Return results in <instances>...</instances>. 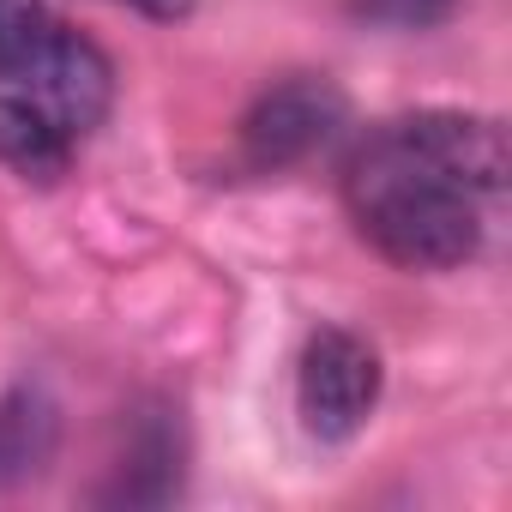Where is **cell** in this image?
Segmentation results:
<instances>
[{"instance_id":"obj_1","label":"cell","mask_w":512,"mask_h":512,"mask_svg":"<svg viewBox=\"0 0 512 512\" xmlns=\"http://www.w3.org/2000/svg\"><path fill=\"white\" fill-rule=\"evenodd\" d=\"M506 187V133L488 115L422 109L386 121L344 175L350 217L380 260L452 272L482 247V205Z\"/></svg>"},{"instance_id":"obj_2","label":"cell","mask_w":512,"mask_h":512,"mask_svg":"<svg viewBox=\"0 0 512 512\" xmlns=\"http://www.w3.org/2000/svg\"><path fill=\"white\" fill-rule=\"evenodd\" d=\"M0 85L85 139L115 103V67L97 43L67 31L49 0H0Z\"/></svg>"},{"instance_id":"obj_3","label":"cell","mask_w":512,"mask_h":512,"mask_svg":"<svg viewBox=\"0 0 512 512\" xmlns=\"http://www.w3.org/2000/svg\"><path fill=\"white\" fill-rule=\"evenodd\" d=\"M380 404V356L344 326H320L296 368V410L314 440H350Z\"/></svg>"},{"instance_id":"obj_4","label":"cell","mask_w":512,"mask_h":512,"mask_svg":"<svg viewBox=\"0 0 512 512\" xmlns=\"http://www.w3.org/2000/svg\"><path fill=\"white\" fill-rule=\"evenodd\" d=\"M338 127H344V91L332 79L296 73L253 97V109L241 115V145L260 169H290V163L314 157Z\"/></svg>"},{"instance_id":"obj_5","label":"cell","mask_w":512,"mask_h":512,"mask_svg":"<svg viewBox=\"0 0 512 512\" xmlns=\"http://www.w3.org/2000/svg\"><path fill=\"white\" fill-rule=\"evenodd\" d=\"M181 488V428L169 422V410H151L133 422L127 458L115 464V482L103 488V500L115 506H163Z\"/></svg>"},{"instance_id":"obj_6","label":"cell","mask_w":512,"mask_h":512,"mask_svg":"<svg viewBox=\"0 0 512 512\" xmlns=\"http://www.w3.org/2000/svg\"><path fill=\"white\" fill-rule=\"evenodd\" d=\"M61 446V410L43 386L0 392V488L37 482Z\"/></svg>"},{"instance_id":"obj_7","label":"cell","mask_w":512,"mask_h":512,"mask_svg":"<svg viewBox=\"0 0 512 512\" xmlns=\"http://www.w3.org/2000/svg\"><path fill=\"white\" fill-rule=\"evenodd\" d=\"M0 163H7L19 181L55 187L73 169V133L61 121H49L37 103L0 91Z\"/></svg>"},{"instance_id":"obj_8","label":"cell","mask_w":512,"mask_h":512,"mask_svg":"<svg viewBox=\"0 0 512 512\" xmlns=\"http://www.w3.org/2000/svg\"><path fill=\"white\" fill-rule=\"evenodd\" d=\"M350 13L386 31H428L452 13V0H350Z\"/></svg>"},{"instance_id":"obj_9","label":"cell","mask_w":512,"mask_h":512,"mask_svg":"<svg viewBox=\"0 0 512 512\" xmlns=\"http://www.w3.org/2000/svg\"><path fill=\"white\" fill-rule=\"evenodd\" d=\"M127 7H139V13H151V19H187L193 0H127Z\"/></svg>"}]
</instances>
